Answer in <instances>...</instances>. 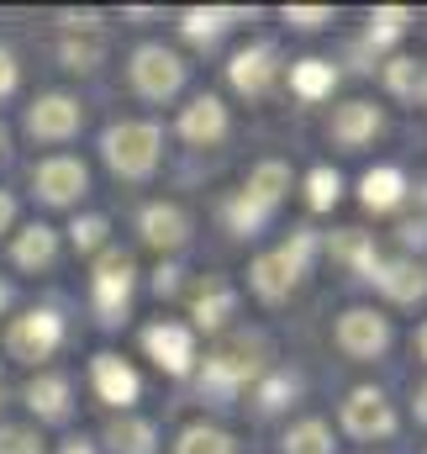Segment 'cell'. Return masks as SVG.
Returning a JSON list of instances; mask_svg holds the SVG:
<instances>
[{
  "label": "cell",
  "mask_w": 427,
  "mask_h": 454,
  "mask_svg": "<svg viewBox=\"0 0 427 454\" xmlns=\"http://www.w3.org/2000/svg\"><path fill=\"white\" fill-rule=\"evenodd\" d=\"M264 359H269V343L259 339V333H227L201 359V391L216 396V402H232L243 386H253L269 370Z\"/></svg>",
  "instance_id": "6da1fadb"
},
{
  "label": "cell",
  "mask_w": 427,
  "mask_h": 454,
  "mask_svg": "<svg viewBox=\"0 0 427 454\" xmlns=\"http://www.w3.org/2000/svg\"><path fill=\"white\" fill-rule=\"evenodd\" d=\"M312 259H317V232H291V243H280V248H269V254H259V259L248 264L253 296H259L264 307H280V301L307 280Z\"/></svg>",
  "instance_id": "7a4b0ae2"
},
{
  "label": "cell",
  "mask_w": 427,
  "mask_h": 454,
  "mask_svg": "<svg viewBox=\"0 0 427 454\" xmlns=\"http://www.w3.org/2000/svg\"><path fill=\"white\" fill-rule=\"evenodd\" d=\"M101 159L121 180H148L164 159V127L159 121H116L101 132Z\"/></svg>",
  "instance_id": "3957f363"
},
{
  "label": "cell",
  "mask_w": 427,
  "mask_h": 454,
  "mask_svg": "<svg viewBox=\"0 0 427 454\" xmlns=\"http://www.w3.org/2000/svg\"><path fill=\"white\" fill-rule=\"evenodd\" d=\"M132 291H137V264H132V254L116 248V243H106V248L96 254V270H90V301H96V317H101L106 328L127 323Z\"/></svg>",
  "instance_id": "277c9868"
},
{
  "label": "cell",
  "mask_w": 427,
  "mask_h": 454,
  "mask_svg": "<svg viewBox=\"0 0 427 454\" xmlns=\"http://www.w3.org/2000/svg\"><path fill=\"white\" fill-rule=\"evenodd\" d=\"M127 80H132V90L143 101H175L185 90V80H190V64L164 43H143V48H132Z\"/></svg>",
  "instance_id": "5b68a950"
},
{
  "label": "cell",
  "mask_w": 427,
  "mask_h": 454,
  "mask_svg": "<svg viewBox=\"0 0 427 454\" xmlns=\"http://www.w3.org/2000/svg\"><path fill=\"white\" fill-rule=\"evenodd\" d=\"M58 348H64V317H58V307H32V312L11 317L5 354L16 364H48Z\"/></svg>",
  "instance_id": "8992f818"
},
{
  "label": "cell",
  "mask_w": 427,
  "mask_h": 454,
  "mask_svg": "<svg viewBox=\"0 0 427 454\" xmlns=\"http://www.w3.org/2000/svg\"><path fill=\"white\" fill-rule=\"evenodd\" d=\"M338 423H343L348 439L375 444V439H391L396 434V407H391V396L380 386H353L343 396V407H338Z\"/></svg>",
  "instance_id": "52a82bcc"
},
{
  "label": "cell",
  "mask_w": 427,
  "mask_h": 454,
  "mask_svg": "<svg viewBox=\"0 0 427 454\" xmlns=\"http://www.w3.org/2000/svg\"><path fill=\"white\" fill-rule=\"evenodd\" d=\"M80 127H85V106H80V96H69V90H43V96L27 106V137H32V143L58 148V143L80 137Z\"/></svg>",
  "instance_id": "ba28073f"
},
{
  "label": "cell",
  "mask_w": 427,
  "mask_h": 454,
  "mask_svg": "<svg viewBox=\"0 0 427 454\" xmlns=\"http://www.w3.org/2000/svg\"><path fill=\"white\" fill-rule=\"evenodd\" d=\"M332 343H338L348 359L369 364V359H380V354L391 348V317L375 312V307H348V312L338 317V328H332Z\"/></svg>",
  "instance_id": "9c48e42d"
},
{
  "label": "cell",
  "mask_w": 427,
  "mask_h": 454,
  "mask_svg": "<svg viewBox=\"0 0 427 454\" xmlns=\"http://www.w3.org/2000/svg\"><path fill=\"white\" fill-rule=\"evenodd\" d=\"M32 191H37L43 207H80V196L90 191V169L74 153H48L32 169Z\"/></svg>",
  "instance_id": "30bf717a"
},
{
  "label": "cell",
  "mask_w": 427,
  "mask_h": 454,
  "mask_svg": "<svg viewBox=\"0 0 427 454\" xmlns=\"http://www.w3.org/2000/svg\"><path fill=\"white\" fill-rule=\"evenodd\" d=\"M143 348H148V359L164 370V375H190L196 370V328L190 323H175V317H159V323H148L143 328Z\"/></svg>",
  "instance_id": "8fae6325"
},
{
  "label": "cell",
  "mask_w": 427,
  "mask_h": 454,
  "mask_svg": "<svg viewBox=\"0 0 427 454\" xmlns=\"http://www.w3.org/2000/svg\"><path fill=\"white\" fill-rule=\"evenodd\" d=\"M275 80H280V53L269 43H248L227 59V85L248 101H264L275 90Z\"/></svg>",
  "instance_id": "7c38bea8"
},
{
  "label": "cell",
  "mask_w": 427,
  "mask_h": 454,
  "mask_svg": "<svg viewBox=\"0 0 427 454\" xmlns=\"http://www.w3.org/2000/svg\"><path fill=\"white\" fill-rule=\"evenodd\" d=\"M364 280H369L385 301H396V307L427 301V264L412 259V254H401V259H375V270H369Z\"/></svg>",
  "instance_id": "4fadbf2b"
},
{
  "label": "cell",
  "mask_w": 427,
  "mask_h": 454,
  "mask_svg": "<svg viewBox=\"0 0 427 454\" xmlns=\"http://www.w3.org/2000/svg\"><path fill=\"white\" fill-rule=\"evenodd\" d=\"M90 386H96V396L106 402L111 412H132V402L143 396L137 370H132L121 354H111V348H101V354L90 359Z\"/></svg>",
  "instance_id": "5bb4252c"
},
{
  "label": "cell",
  "mask_w": 427,
  "mask_h": 454,
  "mask_svg": "<svg viewBox=\"0 0 427 454\" xmlns=\"http://www.w3.org/2000/svg\"><path fill=\"white\" fill-rule=\"evenodd\" d=\"M380 132H385V116H380V106H375V101H343V106H332L327 137H332L343 153H359V148H369Z\"/></svg>",
  "instance_id": "9a60e30c"
},
{
  "label": "cell",
  "mask_w": 427,
  "mask_h": 454,
  "mask_svg": "<svg viewBox=\"0 0 427 454\" xmlns=\"http://www.w3.org/2000/svg\"><path fill=\"white\" fill-rule=\"evenodd\" d=\"M21 402L32 407L37 423H69V412H74V386H69V375H58V370H37V375L27 380V391H21Z\"/></svg>",
  "instance_id": "2e32d148"
},
{
  "label": "cell",
  "mask_w": 427,
  "mask_h": 454,
  "mask_svg": "<svg viewBox=\"0 0 427 454\" xmlns=\"http://www.w3.org/2000/svg\"><path fill=\"white\" fill-rule=\"evenodd\" d=\"M137 232H143L148 248H159V254H180V248L190 243V217H185L175 201H148L143 217H137Z\"/></svg>",
  "instance_id": "e0dca14e"
},
{
  "label": "cell",
  "mask_w": 427,
  "mask_h": 454,
  "mask_svg": "<svg viewBox=\"0 0 427 454\" xmlns=\"http://www.w3.org/2000/svg\"><path fill=\"white\" fill-rule=\"evenodd\" d=\"M190 317H196V328L221 333V328L237 317V286L221 280V275H206V280L196 286V296H190Z\"/></svg>",
  "instance_id": "ac0fdd59"
},
{
  "label": "cell",
  "mask_w": 427,
  "mask_h": 454,
  "mask_svg": "<svg viewBox=\"0 0 427 454\" xmlns=\"http://www.w3.org/2000/svg\"><path fill=\"white\" fill-rule=\"evenodd\" d=\"M227 127H232V116L221 106V96H196V101L180 112V137H185L190 148H216V143L227 137Z\"/></svg>",
  "instance_id": "d6986e66"
},
{
  "label": "cell",
  "mask_w": 427,
  "mask_h": 454,
  "mask_svg": "<svg viewBox=\"0 0 427 454\" xmlns=\"http://www.w3.org/2000/svg\"><path fill=\"white\" fill-rule=\"evenodd\" d=\"M291 164L285 159H259L253 169H248V180H243V196H253L259 207H269V212H280V201L291 196Z\"/></svg>",
  "instance_id": "ffe728a7"
},
{
  "label": "cell",
  "mask_w": 427,
  "mask_h": 454,
  "mask_svg": "<svg viewBox=\"0 0 427 454\" xmlns=\"http://www.w3.org/2000/svg\"><path fill=\"white\" fill-rule=\"evenodd\" d=\"M407 175L396 169V164H375V169H364V180H359V201L369 207V212H396L401 201H407Z\"/></svg>",
  "instance_id": "44dd1931"
},
{
  "label": "cell",
  "mask_w": 427,
  "mask_h": 454,
  "mask_svg": "<svg viewBox=\"0 0 427 454\" xmlns=\"http://www.w3.org/2000/svg\"><path fill=\"white\" fill-rule=\"evenodd\" d=\"M106 450L111 454H159V428L137 412H116L106 423Z\"/></svg>",
  "instance_id": "7402d4cb"
},
{
  "label": "cell",
  "mask_w": 427,
  "mask_h": 454,
  "mask_svg": "<svg viewBox=\"0 0 427 454\" xmlns=\"http://www.w3.org/2000/svg\"><path fill=\"white\" fill-rule=\"evenodd\" d=\"M53 254H58V232L48 223H27L11 238V264H16V270H48Z\"/></svg>",
  "instance_id": "603a6c76"
},
{
  "label": "cell",
  "mask_w": 427,
  "mask_h": 454,
  "mask_svg": "<svg viewBox=\"0 0 427 454\" xmlns=\"http://www.w3.org/2000/svg\"><path fill=\"white\" fill-rule=\"evenodd\" d=\"M338 90V69H332V59H296L291 64V96L296 101H307V106H317Z\"/></svg>",
  "instance_id": "cb8c5ba5"
},
{
  "label": "cell",
  "mask_w": 427,
  "mask_h": 454,
  "mask_svg": "<svg viewBox=\"0 0 427 454\" xmlns=\"http://www.w3.org/2000/svg\"><path fill=\"white\" fill-rule=\"evenodd\" d=\"M380 74H385V90H391L396 101H407V106H417V101H427V64H423V59L391 53Z\"/></svg>",
  "instance_id": "d4e9b609"
},
{
  "label": "cell",
  "mask_w": 427,
  "mask_h": 454,
  "mask_svg": "<svg viewBox=\"0 0 427 454\" xmlns=\"http://www.w3.org/2000/svg\"><path fill=\"white\" fill-rule=\"evenodd\" d=\"M175 454H237V444L216 423H185L180 439H175Z\"/></svg>",
  "instance_id": "484cf974"
},
{
  "label": "cell",
  "mask_w": 427,
  "mask_h": 454,
  "mask_svg": "<svg viewBox=\"0 0 427 454\" xmlns=\"http://www.w3.org/2000/svg\"><path fill=\"white\" fill-rule=\"evenodd\" d=\"M332 428L322 423V418H301V423H291V434L280 439V454H332Z\"/></svg>",
  "instance_id": "4316f807"
},
{
  "label": "cell",
  "mask_w": 427,
  "mask_h": 454,
  "mask_svg": "<svg viewBox=\"0 0 427 454\" xmlns=\"http://www.w3.org/2000/svg\"><path fill=\"white\" fill-rule=\"evenodd\" d=\"M407 27H412V11H407V5H380V11H369L364 43H369V48H391V43L407 37Z\"/></svg>",
  "instance_id": "83f0119b"
},
{
  "label": "cell",
  "mask_w": 427,
  "mask_h": 454,
  "mask_svg": "<svg viewBox=\"0 0 427 454\" xmlns=\"http://www.w3.org/2000/svg\"><path fill=\"white\" fill-rule=\"evenodd\" d=\"M227 27H232V11H216V5L212 11H206V5H190V11L180 16V32H185L196 48H212Z\"/></svg>",
  "instance_id": "f1b7e54d"
},
{
  "label": "cell",
  "mask_w": 427,
  "mask_h": 454,
  "mask_svg": "<svg viewBox=\"0 0 427 454\" xmlns=\"http://www.w3.org/2000/svg\"><path fill=\"white\" fill-rule=\"evenodd\" d=\"M253 386H259V412H280L301 396V375H291V370H264Z\"/></svg>",
  "instance_id": "f546056e"
},
{
  "label": "cell",
  "mask_w": 427,
  "mask_h": 454,
  "mask_svg": "<svg viewBox=\"0 0 427 454\" xmlns=\"http://www.w3.org/2000/svg\"><path fill=\"white\" fill-rule=\"evenodd\" d=\"M221 217H227V227H232L237 238H259V232L269 227V217H275V212H269V207H259L253 196H243V191H237V196L221 207Z\"/></svg>",
  "instance_id": "4dcf8cb0"
},
{
  "label": "cell",
  "mask_w": 427,
  "mask_h": 454,
  "mask_svg": "<svg viewBox=\"0 0 427 454\" xmlns=\"http://www.w3.org/2000/svg\"><path fill=\"white\" fill-rule=\"evenodd\" d=\"M327 248H332V254H338L343 264H353L359 275H369V270H375V259H380V254H375V243H369V232H359V227L338 232V238H332Z\"/></svg>",
  "instance_id": "1f68e13d"
},
{
  "label": "cell",
  "mask_w": 427,
  "mask_h": 454,
  "mask_svg": "<svg viewBox=\"0 0 427 454\" xmlns=\"http://www.w3.org/2000/svg\"><path fill=\"white\" fill-rule=\"evenodd\" d=\"M343 201V175L332 169V164H317L312 175H307V207L312 212H332Z\"/></svg>",
  "instance_id": "d6a6232c"
},
{
  "label": "cell",
  "mask_w": 427,
  "mask_h": 454,
  "mask_svg": "<svg viewBox=\"0 0 427 454\" xmlns=\"http://www.w3.org/2000/svg\"><path fill=\"white\" fill-rule=\"evenodd\" d=\"M58 53H64V69H85V74H90V69L106 59V37H101V32H85V37H64V48H58Z\"/></svg>",
  "instance_id": "836d02e7"
},
{
  "label": "cell",
  "mask_w": 427,
  "mask_h": 454,
  "mask_svg": "<svg viewBox=\"0 0 427 454\" xmlns=\"http://www.w3.org/2000/svg\"><path fill=\"white\" fill-rule=\"evenodd\" d=\"M106 232H111V223L101 212H90V217H74V223H69V243H74L80 254H101V248H106Z\"/></svg>",
  "instance_id": "e575fe53"
},
{
  "label": "cell",
  "mask_w": 427,
  "mask_h": 454,
  "mask_svg": "<svg viewBox=\"0 0 427 454\" xmlns=\"http://www.w3.org/2000/svg\"><path fill=\"white\" fill-rule=\"evenodd\" d=\"M0 454H43V434L27 423H0Z\"/></svg>",
  "instance_id": "d590c367"
},
{
  "label": "cell",
  "mask_w": 427,
  "mask_h": 454,
  "mask_svg": "<svg viewBox=\"0 0 427 454\" xmlns=\"http://www.w3.org/2000/svg\"><path fill=\"white\" fill-rule=\"evenodd\" d=\"M332 21V5H285V27L296 32H322Z\"/></svg>",
  "instance_id": "8d00e7d4"
},
{
  "label": "cell",
  "mask_w": 427,
  "mask_h": 454,
  "mask_svg": "<svg viewBox=\"0 0 427 454\" xmlns=\"http://www.w3.org/2000/svg\"><path fill=\"white\" fill-rule=\"evenodd\" d=\"M16 85H21V64H16V53L0 43V101L16 96Z\"/></svg>",
  "instance_id": "74e56055"
},
{
  "label": "cell",
  "mask_w": 427,
  "mask_h": 454,
  "mask_svg": "<svg viewBox=\"0 0 427 454\" xmlns=\"http://www.w3.org/2000/svg\"><path fill=\"white\" fill-rule=\"evenodd\" d=\"M401 243H407V248L427 243V217H417V223H401Z\"/></svg>",
  "instance_id": "f35d334b"
},
{
  "label": "cell",
  "mask_w": 427,
  "mask_h": 454,
  "mask_svg": "<svg viewBox=\"0 0 427 454\" xmlns=\"http://www.w3.org/2000/svg\"><path fill=\"white\" fill-rule=\"evenodd\" d=\"M175 275H180V270H175V264H164V270H159V280H153V291H159V296H175V286H180Z\"/></svg>",
  "instance_id": "ab89813d"
},
{
  "label": "cell",
  "mask_w": 427,
  "mask_h": 454,
  "mask_svg": "<svg viewBox=\"0 0 427 454\" xmlns=\"http://www.w3.org/2000/svg\"><path fill=\"white\" fill-rule=\"evenodd\" d=\"M11 223H16V196L0 191V232H11Z\"/></svg>",
  "instance_id": "60d3db41"
},
{
  "label": "cell",
  "mask_w": 427,
  "mask_h": 454,
  "mask_svg": "<svg viewBox=\"0 0 427 454\" xmlns=\"http://www.w3.org/2000/svg\"><path fill=\"white\" fill-rule=\"evenodd\" d=\"M58 454H101V450H96L90 439H64V444H58Z\"/></svg>",
  "instance_id": "b9f144b4"
},
{
  "label": "cell",
  "mask_w": 427,
  "mask_h": 454,
  "mask_svg": "<svg viewBox=\"0 0 427 454\" xmlns=\"http://www.w3.org/2000/svg\"><path fill=\"white\" fill-rule=\"evenodd\" d=\"M412 412H417V423H427V380L412 391Z\"/></svg>",
  "instance_id": "7bdbcfd3"
},
{
  "label": "cell",
  "mask_w": 427,
  "mask_h": 454,
  "mask_svg": "<svg viewBox=\"0 0 427 454\" xmlns=\"http://www.w3.org/2000/svg\"><path fill=\"white\" fill-rule=\"evenodd\" d=\"M417 348H423V359H427V323H423V333H417Z\"/></svg>",
  "instance_id": "ee69618b"
},
{
  "label": "cell",
  "mask_w": 427,
  "mask_h": 454,
  "mask_svg": "<svg viewBox=\"0 0 427 454\" xmlns=\"http://www.w3.org/2000/svg\"><path fill=\"white\" fill-rule=\"evenodd\" d=\"M0 153H5V127H0Z\"/></svg>",
  "instance_id": "f6af8a7d"
}]
</instances>
